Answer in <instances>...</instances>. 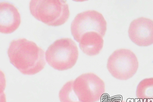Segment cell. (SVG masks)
<instances>
[{"label":"cell","instance_id":"obj_1","mask_svg":"<svg viewBox=\"0 0 153 102\" xmlns=\"http://www.w3.org/2000/svg\"><path fill=\"white\" fill-rule=\"evenodd\" d=\"M7 54L10 62L23 74H36L46 66L44 51L35 42L25 38L12 40Z\"/></svg>","mask_w":153,"mask_h":102},{"label":"cell","instance_id":"obj_2","mask_svg":"<svg viewBox=\"0 0 153 102\" xmlns=\"http://www.w3.org/2000/svg\"><path fill=\"white\" fill-rule=\"evenodd\" d=\"M30 9L33 16L49 26L64 24L70 17L68 5L65 1L32 0Z\"/></svg>","mask_w":153,"mask_h":102},{"label":"cell","instance_id":"obj_3","mask_svg":"<svg viewBox=\"0 0 153 102\" xmlns=\"http://www.w3.org/2000/svg\"><path fill=\"white\" fill-rule=\"evenodd\" d=\"M79 52L76 43L70 38L55 41L45 53L46 61L55 69L65 71L74 67L78 59Z\"/></svg>","mask_w":153,"mask_h":102},{"label":"cell","instance_id":"obj_4","mask_svg":"<svg viewBox=\"0 0 153 102\" xmlns=\"http://www.w3.org/2000/svg\"><path fill=\"white\" fill-rule=\"evenodd\" d=\"M139 62L136 55L130 50L122 49L114 51L108 59L107 68L114 78L126 80L137 72Z\"/></svg>","mask_w":153,"mask_h":102},{"label":"cell","instance_id":"obj_5","mask_svg":"<svg viewBox=\"0 0 153 102\" xmlns=\"http://www.w3.org/2000/svg\"><path fill=\"white\" fill-rule=\"evenodd\" d=\"M74 92L81 102H97L105 93V84L92 72L83 74L72 80Z\"/></svg>","mask_w":153,"mask_h":102},{"label":"cell","instance_id":"obj_6","mask_svg":"<svg viewBox=\"0 0 153 102\" xmlns=\"http://www.w3.org/2000/svg\"><path fill=\"white\" fill-rule=\"evenodd\" d=\"M71 29L74 39L79 42L83 34L88 32H96L103 38L106 32L107 22L101 13L88 10L76 15L71 24Z\"/></svg>","mask_w":153,"mask_h":102},{"label":"cell","instance_id":"obj_7","mask_svg":"<svg viewBox=\"0 0 153 102\" xmlns=\"http://www.w3.org/2000/svg\"><path fill=\"white\" fill-rule=\"evenodd\" d=\"M129 36L136 45L146 47L153 44V21L140 17L131 22L128 30Z\"/></svg>","mask_w":153,"mask_h":102},{"label":"cell","instance_id":"obj_8","mask_svg":"<svg viewBox=\"0 0 153 102\" xmlns=\"http://www.w3.org/2000/svg\"><path fill=\"white\" fill-rule=\"evenodd\" d=\"M0 32L1 33H12L18 29L21 22L17 8L5 2L0 4Z\"/></svg>","mask_w":153,"mask_h":102},{"label":"cell","instance_id":"obj_9","mask_svg":"<svg viewBox=\"0 0 153 102\" xmlns=\"http://www.w3.org/2000/svg\"><path fill=\"white\" fill-rule=\"evenodd\" d=\"M79 47L88 56H95L100 53L103 47V37L96 32L83 34L79 40Z\"/></svg>","mask_w":153,"mask_h":102},{"label":"cell","instance_id":"obj_10","mask_svg":"<svg viewBox=\"0 0 153 102\" xmlns=\"http://www.w3.org/2000/svg\"><path fill=\"white\" fill-rule=\"evenodd\" d=\"M136 96L143 102L153 101V77L146 78L140 82L137 87Z\"/></svg>","mask_w":153,"mask_h":102},{"label":"cell","instance_id":"obj_11","mask_svg":"<svg viewBox=\"0 0 153 102\" xmlns=\"http://www.w3.org/2000/svg\"><path fill=\"white\" fill-rule=\"evenodd\" d=\"M72 82V80L67 82L59 91V97L60 102H81L74 92Z\"/></svg>","mask_w":153,"mask_h":102},{"label":"cell","instance_id":"obj_12","mask_svg":"<svg viewBox=\"0 0 153 102\" xmlns=\"http://www.w3.org/2000/svg\"><path fill=\"white\" fill-rule=\"evenodd\" d=\"M126 102L125 101H112V102L110 101H109V102Z\"/></svg>","mask_w":153,"mask_h":102}]
</instances>
